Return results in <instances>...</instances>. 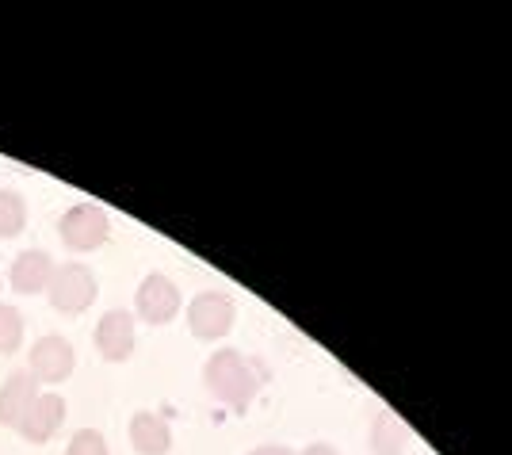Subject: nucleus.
Returning a JSON list of instances; mask_svg holds the SVG:
<instances>
[{"label":"nucleus","instance_id":"1","mask_svg":"<svg viewBox=\"0 0 512 455\" xmlns=\"http://www.w3.org/2000/svg\"><path fill=\"white\" fill-rule=\"evenodd\" d=\"M203 383H207L214 402H222L230 410H249L256 398V387H260L253 364L237 348H218L214 352L207 360V368H203Z\"/></svg>","mask_w":512,"mask_h":455},{"label":"nucleus","instance_id":"2","mask_svg":"<svg viewBox=\"0 0 512 455\" xmlns=\"http://www.w3.org/2000/svg\"><path fill=\"white\" fill-rule=\"evenodd\" d=\"M100 295V280L96 272L81 264V260H69V264H58L54 276H50V287H46V303L54 314H65V318H77L85 314L88 306L96 303Z\"/></svg>","mask_w":512,"mask_h":455},{"label":"nucleus","instance_id":"3","mask_svg":"<svg viewBox=\"0 0 512 455\" xmlns=\"http://www.w3.org/2000/svg\"><path fill=\"white\" fill-rule=\"evenodd\" d=\"M58 238L73 253H96L111 238V218H107V211L100 203H73L58 218Z\"/></svg>","mask_w":512,"mask_h":455},{"label":"nucleus","instance_id":"4","mask_svg":"<svg viewBox=\"0 0 512 455\" xmlns=\"http://www.w3.org/2000/svg\"><path fill=\"white\" fill-rule=\"evenodd\" d=\"M237 306L226 291H199L188 303V329L199 341H222L234 329Z\"/></svg>","mask_w":512,"mask_h":455},{"label":"nucleus","instance_id":"5","mask_svg":"<svg viewBox=\"0 0 512 455\" xmlns=\"http://www.w3.org/2000/svg\"><path fill=\"white\" fill-rule=\"evenodd\" d=\"M77 368V352H73V341L62 337V333H46L39 337L31 352H27V371L35 375V383L43 387V383H65L69 375Z\"/></svg>","mask_w":512,"mask_h":455},{"label":"nucleus","instance_id":"6","mask_svg":"<svg viewBox=\"0 0 512 455\" xmlns=\"http://www.w3.org/2000/svg\"><path fill=\"white\" fill-rule=\"evenodd\" d=\"M92 341H96L100 360H107V364H127L130 356H134V345H138V318L130 310H123V306H115V310L100 314Z\"/></svg>","mask_w":512,"mask_h":455},{"label":"nucleus","instance_id":"7","mask_svg":"<svg viewBox=\"0 0 512 455\" xmlns=\"http://www.w3.org/2000/svg\"><path fill=\"white\" fill-rule=\"evenodd\" d=\"M180 306H184L180 287L161 272H150L134 291V314L146 325H169L180 314Z\"/></svg>","mask_w":512,"mask_h":455},{"label":"nucleus","instance_id":"8","mask_svg":"<svg viewBox=\"0 0 512 455\" xmlns=\"http://www.w3.org/2000/svg\"><path fill=\"white\" fill-rule=\"evenodd\" d=\"M65 413H69V406H65L62 394L43 390V394L31 402V410L23 413V421L16 433H20L27 444H50V440L58 436V429L65 425Z\"/></svg>","mask_w":512,"mask_h":455},{"label":"nucleus","instance_id":"9","mask_svg":"<svg viewBox=\"0 0 512 455\" xmlns=\"http://www.w3.org/2000/svg\"><path fill=\"white\" fill-rule=\"evenodd\" d=\"M54 268L58 264L46 249H23L20 257L12 260V268H8V287L16 295H46Z\"/></svg>","mask_w":512,"mask_h":455},{"label":"nucleus","instance_id":"10","mask_svg":"<svg viewBox=\"0 0 512 455\" xmlns=\"http://www.w3.org/2000/svg\"><path fill=\"white\" fill-rule=\"evenodd\" d=\"M43 390L35 383V375L27 368L12 371L4 383H0V425L4 429H20L23 413L31 410V402L39 398Z\"/></svg>","mask_w":512,"mask_h":455},{"label":"nucleus","instance_id":"11","mask_svg":"<svg viewBox=\"0 0 512 455\" xmlns=\"http://www.w3.org/2000/svg\"><path fill=\"white\" fill-rule=\"evenodd\" d=\"M130 448L138 455H169L172 452V429L161 413L138 410L127 425Z\"/></svg>","mask_w":512,"mask_h":455},{"label":"nucleus","instance_id":"12","mask_svg":"<svg viewBox=\"0 0 512 455\" xmlns=\"http://www.w3.org/2000/svg\"><path fill=\"white\" fill-rule=\"evenodd\" d=\"M27 199L16 188H0V241L20 238L27 230Z\"/></svg>","mask_w":512,"mask_h":455},{"label":"nucleus","instance_id":"13","mask_svg":"<svg viewBox=\"0 0 512 455\" xmlns=\"http://www.w3.org/2000/svg\"><path fill=\"white\" fill-rule=\"evenodd\" d=\"M371 452L375 455L406 452V433H402V425H398L390 413H379V417L371 421Z\"/></svg>","mask_w":512,"mask_h":455},{"label":"nucleus","instance_id":"14","mask_svg":"<svg viewBox=\"0 0 512 455\" xmlns=\"http://www.w3.org/2000/svg\"><path fill=\"white\" fill-rule=\"evenodd\" d=\"M23 333H27V322H23L20 306L0 303V356H16L23 345Z\"/></svg>","mask_w":512,"mask_h":455},{"label":"nucleus","instance_id":"15","mask_svg":"<svg viewBox=\"0 0 512 455\" xmlns=\"http://www.w3.org/2000/svg\"><path fill=\"white\" fill-rule=\"evenodd\" d=\"M65 455H111L100 429H77L65 444Z\"/></svg>","mask_w":512,"mask_h":455},{"label":"nucleus","instance_id":"16","mask_svg":"<svg viewBox=\"0 0 512 455\" xmlns=\"http://www.w3.org/2000/svg\"><path fill=\"white\" fill-rule=\"evenodd\" d=\"M249 455H295L291 448H283V444H264V448H253Z\"/></svg>","mask_w":512,"mask_h":455},{"label":"nucleus","instance_id":"17","mask_svg":"<svg viewBox=\"0 0 512 455\" xmlns=\"http://www.w3.org/2000/svg\"><path fill=\"white\" fill-rule=\"evenodd\" d=\"M299 455H337V448H329V444H310V448Z\"/></svg>","mask_w":512,"mask_h":455}]
</instances>
